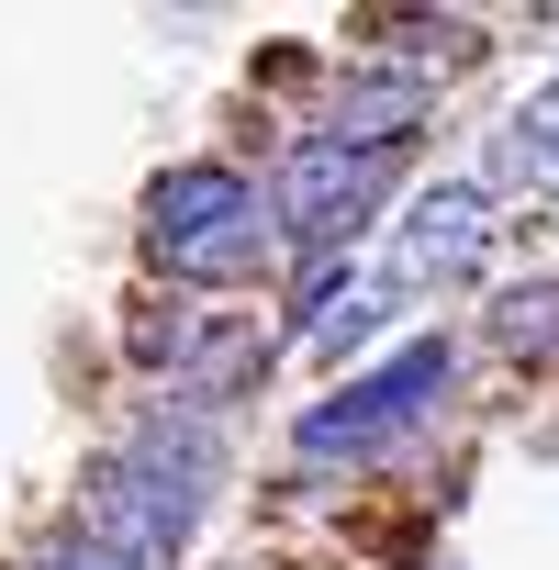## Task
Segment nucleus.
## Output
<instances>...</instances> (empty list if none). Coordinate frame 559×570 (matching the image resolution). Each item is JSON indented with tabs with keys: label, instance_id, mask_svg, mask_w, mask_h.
I'll list each match as a JSON object with an SVG mask.
<instances>
[{
	"label": "nucleus",
	"instance_id": "7",
	"mask_svg": "<svg viewBox=\"0 0 559 570\" xmlns=\"http://www.w3.org/2000/svg\"><path fill=\"white\" fill-rule=\"evenodd\" d=\"M46 570H135V559H112L101 537H57V559H46Z\"/></svg>",
	"mask_w": 559,
	"mask_h": 570
},
{
	"label": "nucleus",
	"instance_id": "3",
	"mask_svg": "<svg viewBox=\"0 0 559 570\" xmlns=\"http://www.w3.org/2000/svg\"><path fill=\"white\" fill-rule=\"evenodd\" d=\"M381 190H392V157L381 146H325V135H303L292 157H280V179H268V235H292V246H347L370 213H381Z\"/></svg>",
	"mask_w": 559,
	"mask_h": 570
},
{
	"label": "nucleus",
	"instance_id": "6",
	"mask_svg": "<svg viewBox=\"0 0 559 570\" xmlns=\"http://www.w3.org/2000/svg\"><path fill=\"white\" fill-rule=\"evenodd\" d=\"M492 336L514 358H559V279H514V292L492 303Z\"/></svg>",
	"mask_w": 559,
	"mask_h": 570
},
{
	"label": "nucleus",
	"instance_id": "5",
	"mask_svg": "<svg viewBox=\"0 0 559 570\" xmlns=\"http://www.w3.org/2000/svg\"><path fill=\"white\" fill-rule=\"evenodd\" d=\"M414 124H425V68H359L325 112V146H381L392 157Z\"/></svg>",
	"mask_w": 559,
	"mask_h": 570
},
{
	"label": "nucleus",
	"instance_id": "2",
	"mask_svg": "<svg viewBox=\"0 0 559 570\" xmlns=\"http://www.w3.org/2000/svg\"><path fill=\"white\" fill-rule=\"evenodd\" d=\"M437 392H448V336H414L392 370H370V381H347L336 403H314V414L292 425V448H303L314 470H336V459H381L403 425L437 414Z\"/></svg>",
	"mask_w": 559,
	"mask_h": 570
},
{
	"label": "nucleus",
	"instance_id": "1",
	"mask_svg": "<svg viewBox=\"0 0 559 570\" xmlns=\"http://www.w3.org/2000/svg\"><path fill=\"white\" fill-rule=\"evenodd\" d=\"M146 246H157V268H179V279H246V268L280 257L268 202H257L235 168H168V179L146 190Z\"/></svg>",
	"mask_w": 559,
	"mask_h": 570
},
{
	"label": "nucleus",
	"instance_id": "4",
	"mask_svg": "<svg viewBox=\"0 0 559 570\" xmlns=\"http://www.w3.org/2000/svg\"><path fill=\"white\" fill-rule=\"evenodd\" d=\"M481 235H492V202H481V179H437V190L403 213L392 292H425V279H459V268H481Z\"/></svg>",
	"mask_w": 559,
	"mask_h": 570
},
{
	"label": "nucleus",
	"instance_id": "8",
	"mask_svg": "<svg viewBox=\"0 0 559 570\" xmlns=\"http://www.w3.org/2000/svg\"><path fill=\"white\" fill-rule=\"evenodd\" d=\"M548 190H559V179H548Z\"/></svg>",
	"mask_w": 559,
	"mask_h": 570
}]
</instances>
